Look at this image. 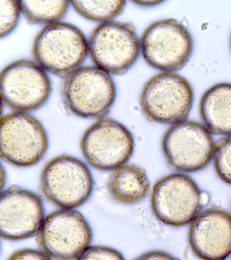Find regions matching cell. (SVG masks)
Returning a JSON list of instances; mask_svg holds the SVG:
<instances>
[{
	"instance_id": "obj_13",
	"label": "cell",
	"mask_w": 231,
	"mask_h": 260,
	"mask_svg": "<svg viewBox=\"0 0 231 260\" xmlns=\"http://www.w3.org/2000/svg\"><path fill=\"white\" fill-rule=\"evenodd\" d=\"M45 219L44 207L35 192L13 186L3 190L0 197V235L9 241L35 237Z\"/></svg>"
},
{
	"instance_id": "obj_25",
	"label": "cell",
	"mask_w": 231,
	"mask_h": 260,
	"mask_svg": "<svg viewBox=\"0 0 231 260\" xmlns=\"http://www.w3.org/2000/svg\"><path fill=\"white\" fill-rule=\"evenodd\" d=\"M201 202H202L203 206L208 205L210 202V196L208 192H202V195H201Z\"/></svg>"
},
{
	"instance_id": "obj_12",
	"label": "cell",
	"mask_w": 231,
	"mask_h": 260,
	"mask_svg": "<svg viewBox=\"0 0 231 260\" xmlns=\"http://www.w3.org/2000/svg\"><path fill=\"white\" fill-rule=\"evenodd\" d=\"M92 238V229L82 213L62 209L45 217L38 240L50 257L78 260L90 247Z\"/></svg>"
},
{
	"instance_id": "obj_19",
	"label": "cell",
	"mask_w": 231,
	"mask_h": 260,
	"mask_svg": "<svg viewBox=\"0 0 231 260\" xmlns=\"http://www.w3.org/2000/svg\"><path fill=\"white\" fill-rule=\"evenodd\" d=\"M214 158L217 175L223 182L231 185V136L216 142Z\"/></svg>"
},
{
	"instance_id": "obj_9",
	"label": "cell",
	"mask_w": 231,
	"mask_h": 260,
	"mask_svg": "<svg viewBox=\"0 0 231 260\" xmlns=\"http://www.w3.org/2000/svg\"><path fill=\"white\" fill-rule=\"evenodd\" d=\"M2 100L17 112L37 111L47 103L52 85L48 72L36 61L19 59L2 70Z\"/></svg>"
},
{
	"instance_id": "obj_17",
	"label": "cell",
	"mask_w": 231,
	"mask_h": 260,
	"mask_svg": "<svg viewBox=\"0 0 231 260\" xmlns=\"http://www.w3.org/2000/svg\"><path fill=\"white\" fill-rule=\"evenodd\" d=\"M22 14L29 23L49 25L60 22L68 13L70 2L59 1H20Z\"/></svg>"
},
{
	"instance_id": "obj_7",
	"label": "cell",
	"mask_w": 231,
	"mask_h": 260,
	"mask_svg": "<svg viewBox=\"0 0 231 260\" xmlns=\"http://www.w3.org/2000/svg\"><path fill=\"white\" fill-rule=\"evenodd\" d=\"M141 50L149 66L162 72L174 73L187 64L193 50L189 30L174 18L153 22L144 30Z\"/></svg>"
},
{
	"instance_id": "obj_15",
	"label": "cell",
	"mask_w": 231,
	"mask_h": 260,
	"mask_svg": "<svg viewBox=\"0 0 231 260\" xmlns=\"http://www.w3.org/2000/svg\"><path fill=\"white\" fill-rule=\"evenodd\" d=\"M200 113L203 123L212 134L231 136V83H216L201 99Z\"/></svg>"
},
{
	"instance_id": "obj_24",
	"label": "cell",
	"mask_w": 231,
	"mask_h": 260,
	"mask_svg": "<svg viewBox=\"0 0 231 260\" xmlns=\"http://www.w3.org/2000/svg\"><path fill=\"white\" fill-rule=\"evenodd\" d=\"M163 0H133L131 3L142 8H151L160 5Z\"/></svg>"
},
{
	"instance_id": "obj_8",
	"label": "cell",
	"mask_w": 231,
	"mask_h": 260,
	"mask_svg": "<svg viewBox=\"0 0 231 260\" xmlns=\"http://www.w3.org/2000/svg\"><path fill=\"white\" fill-rule=\"evenodd\" d=\"M135 138L121 122L110 117L97 119L80 141L83 156L92 168L115 170L126 164L135 151Z\"/></svg>"
},
{
	"instance_id": "obj_6",
	"label": "cell",
	"mask_w": 231,
	"mask_h": 260,
	"mask_svg": "<svg viewBox=\"0 0 231 260\" xmlns=\"http://www.w3.org/2000/svg\"><path fill=\"white\" fill-rule=\"evenodd\" d=\"M40 187L50 202L62 209H74L90 199L94 180L84 162L75 156L62 154L44 166Z\"/></svg>"
},
{
	"instance_id": "obj_1",
	"label": "cell",
	"mask_w": 231,
	"mask_h": 260,
	"mask_svg": "<svg viewBox=\"0 0 231 260\" xmlns=\"http://www.w3.org/2000/svg\"><path fill=\"white\" fill-rule=\"evenodd\" d=\"M32 54L46 72L64 79L82 67L89 54L88 40L78 26L56 22L40 30Z\"/></svg>"
},
{
	"instance_id": "obj_4",
	"label": "cell",
	"mask_w": 231,
	"mask_h": 260,
	"mask_svg": "<svg viewBox=\"0 0 231 260\" xmlns=\"http://www.w3.org/2000/svg\"><path fill=\"white\" fill-rule=\"evenodd\" d=\"M88 50L95 66L111 75H122L137 62L141 39L131 22L113 20L99 24L92 30Z\"/></svg>"
},
{
	"instance_id": "obj_23",
	"label": "cell",
	"mask_w": 231,
	"mask_h": 260,
	"mask_svg": "<svg viewBox=\"0 0 231 260\" xmlns=\"http://www.w3.org/2000/svg\"><path fill=\"white\" fill-rule=\"evenodd\" d=\"M133 260H180L168 252L161 250H151L142 253Z\"/></svg>"
},
{
	"instance_id": "obj_16",
	"label": "cell",
	"mask_w": 231,
	"mask_h": 260,
	"mask_svg": "<svg viewBox=\"0 0 231 260\" xmlns=\"http://www.w3.org/2000/svg\"><path fill=\"white\" fill-rule=\"evenodd\" d=\"M150 181L145 169L136 164H125L109 176L107 189L113 200L121 204L141 203L150 190Z\"/></svg>"
},
{
	"instance_id": "obj_3",
	"label": "cell",
	"mask_w": 231,
	"mask_h": 260,
	"mask_svg": "<svg viewBox=\"0 0 231 260\" xmlns=\"http://www.w3.org/2000/svg\"><path fill=\"white\" fill-rule=\"evenodd\" d=\"M194 102L189 81L176 73L162 72L145 83L140 95L142 113L148 121L174 124L186 120Z\"/></svg>"
},
{
	"instance_id": "obj_18",
	"label": "cell",
	"mask_w": 231,
	"mask_h": 260,
	"mask_svg": "<svg viewBox=\"0 0 231 260\" xmlns=\"http://www.w3.org/2000/svg\"><path fill=\"white\" fill-rule=\"evenodd\" d=\"M75 11L83 18L100 24L113 21L124 11L126 2L120 1H71Z\"/></svg>"
},
{
	"instance_id": "obj_27",
	"label": "cell",
	"mask_w": 231,
	"mask_h": 260,
	"mask_svg": "<svg viewBox=\"0 0 231 260\" xmlns=\"http://www.w3.org/2000/svg\"><path fill=\"white\" fill-rule=\"evenodd\" d=\"M230 50H231V36H230Z\"/></svg>"
},
{
	"instance_id": "obj_10",
	"label": "cell",
	"mask_w": 231,
	"mask_h": 260,
	"mask_svg": "<svg viewBox=\"0 0 231 260\" xmlns=\"http://www.w3.org/2000/svg\"><path fill=\"white\" fill-rule=\"evenodd\" d=\"M168 164L179 172H199L214 157L216 142L204 125L185 120L168 128L162 138Z\"/></svg>"
},
{
	"instance_id": "obj_26",
	"label": "cell",
	"mask_w": 231,
	"mask_h": 260,
	"mask_svg": "<svg viewBox=\"0 0 231 260\" xmlns=\"http://www.w3.org/2000/svg\"><path fill=\"white\" fill-rule=\"evenodd\" d=\"M224 260H231V253Z\"/></svg>"
},
{
	"instance_id": "obj_5",
	"label": "cell",
	"mask_w": 231,
	"mask_h": 260,
	"mask_svg": "<svg viewBox=\"0 0 231 260\" xmlns=\"http://www.w3.org/2000/svg\"><path fill=\"white\" fill-rule=\"evenodd\" d=\"M48 146L45 127L29 113L15 111L2 117L0 154L7 164L18 168L35 166L45 156Z\"/></svg>"
},
{
	"instance_id": "obj_2",
	"label": "cell",
	"mask_w": 231,
	"mask_h": 260,
	"mask_svg": "<svg viewBox=\"0 0 231 260\" xmlns=\"http://www.w3.org/2000/svg\"><path fill=\"white\" fill-rule=\"evenodd\" d=\"M60 95L64 108L72 115L99 119L112 109L117 89L108 73L96 66H84L64 79Z\"/></svg>"
},
{
	"instance_id": "obj_20",
	"label": "cell",
	"mask_w": 231,
	"mask_h": 260,
	"mask_svg": "<svg viewBox=\"0 0 231 260\" xmlns=\"http://www.w3.org/2000/svg\"><path fill=\"white\" fill-rule=\"evenodd\" d=\"M22 14L20 1L0 0V37L12 34L19 24Z\"/></svg>"
},
{
	"instance_id": "obj_21",
	"label": "cell",
	"mask_w": 231,
	"mask_h": 260,
	"mask_svg": "<svg viewBox=\"0 0 231 260\" xmlns=\"http://www.w3.org/2000/svg\"><path fill=\"white\" fill-rule=\"evenodd\" d=\"M78 260H125L122 253L112 247L91 246Z\"/></svg>"
},
{
	"instance_id": "obj_14",
	"label": "cell",
	"mask_w": 231,
	"mask_h": 260,
	"mask_svg": "<svg viewBox=\"0 0 231 260\" xmlns=\"http://www.w3.org/2000/svg\"><path fill=\"white\" fill-rule=\"evenodd\" d=\"M188 243L202 260H224L231 253V215L218 208L206 209L192 221Z\"/></svg>"
},
{
	"instance_id": "obj_22",
	"label": "cell",
	"mask_w": 231,
	"mask_h": 260,
	"mask_svg": "<svg viewBox=\"0 0 231 260\" xmlns=\"http://www.w3.org/2000/svg\"><path fill=\"white\" fill-rule=\"evenodd\" d=\"M8 260H52L43 251L34 249H23L14 252Z\"/></svg>"
},
{
	"instance_id": "obj_11",
	"label": "cell",
	"mask_w": 231,
	"mask_h": 260,
	"mask_svg": "<svg viewBox=\"0 0 231 260\" xmlns=\"http://www.w3.org/2000/svg\"><path fill=\"white\" fill-rule=\"evenodd\" d=\"M202 193L197 184L187 175H168L154 185L151 197L152 211L164 224L184 226L192 223L201 213Z\"/></svg>"
}]
</instances>
